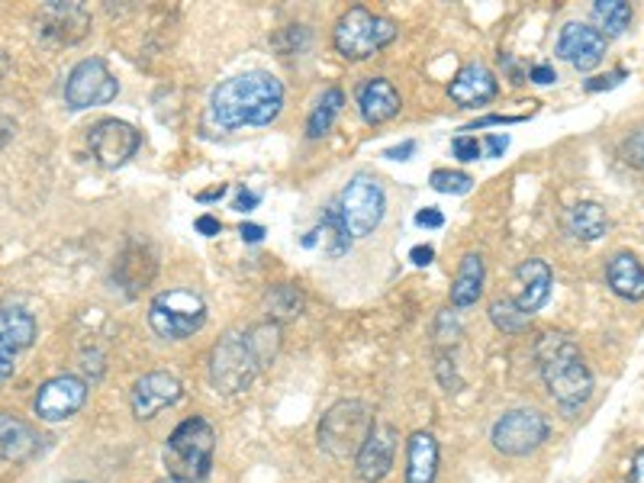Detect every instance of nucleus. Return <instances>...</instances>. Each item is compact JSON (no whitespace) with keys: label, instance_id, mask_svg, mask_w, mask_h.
Segmentation results:
<instances>
[{"label":"nucleus","instance_id":"obj_1","mask_svg":"<svg viewBox=\"0 0 644 483\" xmlns=\"http://www.w3.org/2000/svg\"><path fill=\"white\" fill-rule=\"evenodd\" d=\"M280 348V326L261 323L251 329H229L210 352V384L222 396H236L251 387L258 371L275 362Z\"/></svg>","mask_w":644,"mask_h":483},{"label":"nucleus","instance_id":"obj_2","mask_svg":"<svg viewBox=\"0 0 644 483\" xmlns=\"http://www.w3.org/2000/svg\"><path fill=\"white\" fill-rule=\"evenodd\" d=\"M284 110V85L271 71H246L226 78L210 97V120L222 129L242 126H271Z\"/></svg>","mask_w":644,"mask_h":483},{"label":"nucleus","instance_id":"obj_3","mask_svg":"<svg viewBox=\"0 0 644 483\" xmlns=\"http://www.w3.org/2000/svg\"><path fill=\"white\" fill-rule=\"evenodd\" d=\"M542 381L564 416H577L593 396V371L583 362L577 342L567 333H545L535 345Z\"/></svg>","mask_w":644,"mask_h":483},{"label":"nucleus","instance_id":"obj_4","mask_svg":"<svg viewBox=\"0 0 644 483\" xmlns=\"http://www.w3.org/2000/svg\"><path fill=\"white\" fill-rule=\"evenodd\" d=\"M216 454V428L204 416H190L165 442V471L178 483H200L210 477Z\"/></svg>","mask_w":644,"mask_h":483},{"label":"nucleus","instance_id":"obj_5","mask_svg":"<svg viewBox=\"0 0 644 483\" xmlns=\"http://www.w3.org/2000/svg\"><path fill=\"white\" fill-rule=\"evenodd\" d=\"M397 39V23L384 13H374L368 7H351L338 17L333 30V46L341 59L365 61L384 52Z\"/></svg>","mask_w":644,"mask_h":483},{"label":"nucleus","instance_id":"obj_6","mask_svg":"<svg viewBox=\"0 0 644 483\" xmlns=\"http://www.w3.org/2000/svg\"><path fill=\"white\" fill-rule=\"evenodd\" d=\"M370 425H374V413L368 403L361 400H338L336 406L326 410V416L319 420L316 438L319 448L333 454L336 461H348L361 452L365 438H368Z\"/></svg>","mask_w":644,"mask_h":483},{"label":"nucleus","instance_id":"obj_7","mask_svg":"<svg viewBox=\"0 0 644 483\" xmlns=\"http://www.w3.org/2000/svg\"><path fill=\"white\" fill-rule=\"evenodd\" d=\"M204 323H207V303L197 290H185V287L161 290L149 306V326L158 338H168V342L190 338L204 329Z\"/></svg>","mask_w":644,"mask_h":483},{"label":"nucleus","instance_id":"obj_8","mask_svg":"<svg viewBox=\"0 0 644 483\" xmlns=\"http://www.w3.org/2000/svg\"><path fill=\"white\" fill-rule=\"evenodd\" d=\"M384 210H387L384 187L370 175H355L338 197V213H341V223H345L351 239L370 236L380 226Z\"/></svg>","mask_w":644,"mask_h":483},{"label":"nucleus","instance_id":"obj_9","mask_svg":"<svg viewBox=\"0 0 644 483\" xmlns=\"http://www.w3.org/2000/svg\"><path fill=\"white\" fill-rule=\"evenodd\" d=\"M552 435V425H548V416L538 413V410H528V406H519V410H509L503 413L491 432L493 448L506 457H525V454L538 452Z\"/></svg>","mask_w":644,"mask_h":483},{"label":"nucleus","instance_id":"obj_10","mask_svg":"<svg viewBox=\"0 0 644 483\" xmlns=\"http://www.w3.org/2000/svg\"><path fill=\"white\" fill-rule=\"evenodd\" d=\"M120 85L117 78L110 75L107 61L103 59H85L78 61L65 81V103L71 110H91V107H103L110 100H117Z\"/></svg>","mask_w":644,"mask_h":483},{"label":"nucleus","instance_id":"obj_11","mask_svg":"<svg viewBox=\"0 0 644 483\" xmlns=\"http://www.w3.org/2000/svg\"><path fill=\"white\" fill-rule=\"evenodd\" d=\"M88 30H91V13L81 3L49 0L36 17V32L52 46H75L88 36Z\"/></svg>","mask_w":644,"mask_h":483},{"label":"nucleus","instance_id":"obj_12","mask_svg":"<svg viewBox=\"0 0 644 483\" xmlns=\"http://www.w3.org/2000/svg\"><path fill=\"white\" fill-rule=\"evenodd\" d=\"M85 400H88V384L75 374H59L39 387L32 406L42 423H62L85 406Z\"/></svg>","mask_w":644,"mask_h":483},{"label":"nucleus","instance_id":"obj_13","mask_svg":"<svg viewBox=\"0 0 644 483\" xmlns=\"http://www.w3.org/2000/svg\"><path fill=\"white\" fill-rule=\"evenodd\" d=\"M181 396H185V384L171 371H149L132 384V416L139 423H149L161 410L175 406Z\"/></svg>","mask_w":644,"mask_h":483},{"label":"nucleus","instance_id":"obj_14","mask_svg":"<svg viewBox=\"0 0 644 483\" xmlns=\"http://www.w3.org/2000/svg\"><path fill=\"white\" fill-rule=\"evenodd\" d=\"M397 428L390 423L370 425L368 438L361 445V452L355 454V474L361 483H380L390 471H394V457H397Z\"/></svg>","mask_w":644,"mask_h":483},{"label":"nucleus","instance_id":"obj_15","mask_svg":"<svg viewBox=\"0 0 644 483\" xmlns=\"http://www.w3.org/2000/svg\"><path fill=\"white\" fill-rule=\"evenodd\" d=\"M36 342V319L20 306L0 309V384L13 377L20 355Z\"/></svg>","mask_w":644,"mask_h":483},{"label":"nucleus","instance_id":"obj_16","mask_svg":"<svg viewBox=\"0 0 644 483\" xmlns=\"http://www.w3.org/2000/svg\"><path fill=\"white\" fill-rule=\"evenodd\" d=\"M88 142H91L93 158H97L103 168H120V165H126V161L139 151L142 136H139L136 126H129L126 120H100L91 129Z\"/></svg>","mask_w":644,"mask_h":483},{"label":"nucleus","instance_id":"obj_17","mask_svg":"<svg viewBox=\"0 0 644 483\" xmlns=\"http://www.w3.org/2000/svg\"><path fill=\"white\" fill-rule=\"evenodd\" d=\"M606 46L610 39L596 27H586V23H567L561 36H557V59H564L567 65H574L577 71H593L600 61L606 59Z\"/></svg>","mask_w":644,"mask_h":483},{"label":"nucleus","instance_id":"obj_18","mask_svg":"<svg viewBox=\"0 0 644 483\" xmlns=\"http://www.w3.org/2000/svg\"><path fill=\"white\" fill-rule=\"evenodd\" d=\"M496 93H499L496 75H493L487 65H480V61L464 65L458 75L452 78V85H448V97H452L458 107H470V110L491 103Z\"/></svg>","mask_w":644,"mask_h":483},{"label":"nucleus","instance_id":"obj_19","mask_svg":"<svg viewBox=\"0 0 644 483\" xmlns=\"http://www.w3.org/2000/svg\"><path fill=\"white\" fill-rule=\"evenodd\" d=\"M42 452V435L17 413H0V461L23 464Z\"/></svg>","mask_w":644,"mask_h":483},{"label":"nucleus","instance_id":"obj_20","mask_svg":"<svg viewBox=\"0 0 644 483\" xmlns=\"http://www.w3.org/2000/svg\"><path fill=\"white\" fill-rule=\"evenodd\" d=\"M516 284H519V294H516L513 300L519 303L522 313H528V316L538 313V309L548 303V297H552V265L542 262V258H525L519 268H516Z\"/></svg>","mask_w":644,"mask_h":483},{"label":"nucleus","instance_id":"obj_21","mask_svg":"<svg viewBox=\"0 0 644 483\" xmlns=\"http://www.w3.org/2000/svg\"><path fill=\"white\" fill-rule=\"evenodd\" d=\"M399 91L394 88V81L387 78H368L361 88H358V110H361V120L368 126H384L399 114Z\"/></svg>","mask_w":644,"mask_h":483},{"label":"nucleus","instance_id":"obj_22","mask_svg":"<svg viewBox=\"0 0 644 483\" xmlns=\"http://www.w3.org/2000/svg\"><path fill=\"white\" fill-rule=\"evenodd\" d=\"M438 438L419 428L406 442V474L403 483H435L438 477Z\"/></svg>","mask_w":644,"mask_h":483},{"label":"nucleus","instance_id":"obj_23","mask_svg":"<svg viewBox=\"0 0 644 483\" xmlns=\"http://www.w3.org/2000/svg\"><path fill=\"white\" fill-rule=\"evenodd\" d=\"M606 280L613 287L615 297L638 303L644 300V268L632 252H618L606 265Z\"/></svg>","mask_w":644,"mask_h":483},{"label":"nucleus","instance_id":"obj_24","mask_svg":"<svg viewBox=\"0 0 644 483\" xmlns=\"http://www.w3.org/2000/svg\"><path fill=\"white\" fill-rule=\"evenodd\" d=\"M606 229H610V216L593 200H581V204H574L571 210L564 213V233L574 236V239L596 241L606 236Z\"/></svg>","mask_w":644,"mask_h":483},{"label":"nucleus","instance_id":"obj_25","mask_svg":"<svg viewBox=\"0 0 644 483\" xmlns=\"http://www.w3.org/2000/svg\"><path fill=\"white\" fill-rule=\"evenodd\" d=\"M484 294V258L477 252H467L460 258L458 274H455V284H452V306L464 309V306H474Z\"/></svg>","mask_w":644,"mask_h":483},{"label":"nucleus","instance_id":"obj_26","mask_svg":"<svg viewBox=\"0 0 644 483\" xmlns=\"http://www.w3.org/2000/svg\"><path fill=\"white\" fill-rule=\"evenodd\" d=\"M265 313H268V323H294L307 313V294L300 290V284H275L268 294H265Z\"/></svg>","mask_w":644,"mask_h":483},{"label":"nucleus","instance_id":"obj_27","mask_svg":"<svg viewBox=\"0 0 644 483\" xmlns=\"http://www.w3.org/2000/svg\"><path fill=\"white\" fill-rule=\"evenodd\" d=\"M323 241V252L329 255V258H341L348 248H351V236H348V229H345V223H341V213H338V204H333L326 216H323V223L304 236V245L313 248V245H319Z\"/></svg>","mask_w":644,"mask_h":483},{"label":"nucleus","instance_id":"obj_28","mask_svg":"<svg viewBox=\"0 0 644 483\" xmlns=\"http://www.w3.org/2000/svg\"><path fill=\"white\" fill-rule=\"evenodd\" d=\"M146 258H152L149 255V248L146 245H129L123 255H120V262H117V280L123 284L129 294H136V290H142L149 280L155 277V265H146V268H139V262H146Z\"/></svg>","mask_w":644,"mask_h":483},{"label":"nucleus","instance_id":"obj_29","mask_svg":"<svg viewBox=\"0 0 644 483\" xmlns=\"http://www.w3.org/2000/svg\"><path fill=\"white\" fill-rule=\"evenodd\" d=\"M341 107H345V93H341V88H326L323 97L316 100V107H313V114H309V120H307L309 139H323V136H329V129L336 126Z\"/></svg>","mask_w":644,"mask_h":483},{"label":"nucleus","instance_id":"obj_30","mask_svg":"<svg viewBox=\"0 0 644 483\" xmlns=\"http://www.w3.org/2000/svg\"><path fill=\"white\" fill-rule=\"evenodd\" d=\"M593 20L603 36H622L632 23V3L625 0H596L593 3Z\"/></svg>","mask_w":644,"mask_h":483},{"label":"nucleus","instance_id":"obj_31","mask_svg":"<svg viewBox=\"0 0 644 483\" xmlns=\"http://www.w3.org/2000/svg\"><path fill=\"white\" fill-rule=\"evenodd\" d=\"M491 319L499 333H509V335L525 333V329H528V323H532V316H528V313H522L519 303L513 300V297H499V300H493Z\"/></svg>","mask_w":644,"mask_h":483},{"label":"nucleus","instance_id":"obj_32","mask_svg":"<svg viewBox=\"0 0 644 483\" xmlns=\"http://www.w3.org/2000/svg\"><path fill=\"white\" fill-rule=\"evenodd\" d=\"M460 335H464V329H460L458 313H452V309H442V313L435 316V329H432V338H435V345H438V348L445 352V348L458 345Z\"/></svg>","mask_w":644,"mask_h":483},{"label":"nucleus","instance_id":"obj_33","mask_svg":"<svg viewBox=\"0 0 644 483\" xmlns=\"http://www.w3.org/2000/svg\"><path fill=\"white\" fill-rule=\"evenodd\" d=\"M429 184H432V190H438V194H455V197H460V194H467V190H470L474 178H470V175H464V171L438 168V171H432Z\"/></svg>","mask_w":644,"mask_h":483},{"label":"nucleus","instance_id":"obj_34","mask_svg":"<svg viewBox=\"0 0 644 483\" xmlns=\"http://www.w3.org/2000/svg\"><path fill=\"white\" fill-rule=\"evenodd\" d=\"M307 42H309L307 27H287V30L275 32V39H271V46H275L284 59H287V56H297Z\"/></svg>","mask_w":644,"mask_h":483},{"label":"nucleus","instance_id":"obj_35","mask_svg":"<svg viewBox=\"0 0 644 483\" xmlns=\"http://www.w3.org/2000/svg\"><path fill=\"white\" fill-rule=\"evenodd\" d=\"M622 161L628 165V168H635V171H644V126L642 129H635L632 136H625V142H622Z\"/></svg>","mask_w":644,"mask_h":483},{"label":"nucleus","instance_id":"obj_36","mask_svg":"<svg viewBox=\"0 0 644 483\" xmlns=\"http://www.w3.org/2000/svg\"><path fill=\"white\" fill-rule=\"evenodd\" d=\"M435 377H438V384H442L445 391L458 393L460 377H458V371H455V362H452V355H448V352H438V355H435Z\"/></svg>","mask_w":644,"mask_h":483},{"label":"nucleus","instance_id":"obj_37","mask_svg":"<svg viewBox=\"0 0 644 483\" xmlns=\"http://www.w3.org/2000/svg\"><path fill=\"white\" fill-rule=\"evenodd\" d=\"M452 151H455V158H460V161H477V158L484 155V146H480L477 136H458V139L452 142Z\"/></svg>","mask_w":644,"mask_h":483},{"label":"nucleus","instance_id":"obj_38","mask_svg":"<svg viewBox=\"0 0 644 483\" xmlns=\"http://www.w3.org/2000/svg\"><path fill=\"white\" fill-rule=\"evenodd\" d=\"M81 371L91 374L93 381H100V377H103V355H100L97 348H91V352L85 348V352H81Z\"/></svg>","mask_w":644,"mask_h":483},{"label":"nucleus","instance_id":"obj_39","mask_svg":"<svg viewBox=\"0 0 644 483\" xmlns=\"http://www.w3.org/2000/svg\"><path fill=\"white\" fill-rule=\"evenodd\" d=\"M416 226H423V229H442V226H445V216H442V210H435V207H426V210L416 213Z\"/></svg>","mask_w":644,"mask_h":483},{"label":"nucleus","instance_id":"obj_40","mask_svg":"<svg viewBox=\"0 0 644 483\" xmlns=\"http://www.w3.org/2000/svg\"><path fill=\"white\" fill-rule=\"evenodd\" d=\"M528 81H535V85H554L557 81V71H554L552 65H532L528 68Z\"/></svg>","mask_w":644,"mask_h":483},{"label":"nucleus","instance_id":"obj_41","mask_svg":"<svg viewBox=\"0 0 644 483\" xmlns=\"http://www.w3.org/2000/svg\"><path fill=\"white\" fill-rule=\"evenodd\" d=\"M625 81V71H613V75H606V78H593V81H586V91H610L615 85H622Z\"/></svg>","mask_w":644,"mask_h":483},{"label":"nucleus","instance_id":"obj_42","mask_svg":"<svg viewBox=\"0 0 644 483\" xmlns=\"http://www.w3.org/2000/svg\"><path fill=\"white\" fill-rule=\"evenodd\" d=\"M487 155L491 158H503V151L509 149V136H499V132H493V136H487Z\"/></svg>","mask_w":644,"mask_h":483},{"label":"nucleus","instance_id":"obj_43","mask_svg":"<svg viewBox=\"0 0 644 483\" xmlns=\"http://www.w3.org/2000/svg\"><path fill=\"white\" fill-rule=\"evenodd\" d=\"M522 120H525V117H499V114H491V117H484V120L464 126V132H474V129H484V126H499V122H522Z\"/></svg>","mask_w":644,"mask_h":483},{"label":"nucleus","instance_id":"obj_44","mask_svg":"<svg viewBox=\"0 0 644 483\" xmlns=\"http://www.w3.org/2000/svg\"><path fill=\"white\" fill-rule=\"evenodd\" d=\"M194 226H197V233H200V236H219V233H222V223H219L216 216H200Z\"/></svg>","mask_w":644,"mask_h":483},{"label":"nucleus","instance_id":"obj_45","mask_svg":"<svg viewBox=\"0 0 644 483\" xmlns=\"http://www.w3.org/2000/svg\"><path fill=\"white\" fill-rule=\"evenodd\" d=\"M432 258H435V248H432V245H416V248L409 252V262H413V265H419V268L432 265Z\"/></svg>","mask_w":644,"mask_h":483},{"label":"nucleus","instance_id":"obj_46","mask_svg":"<svg viewBox=\"0 0 644 483\" xmlns=\"http://www.w3.org/2000/svg\"><path fill=\"white\" fill-rule=\"evenodd\" d=\"M628 483H644V448L635 452L632 457V467H628Z\"/></svg>","mask_w":644,"mask_h":483},{"label":"nucleus","instance_id":"obj_47","mask_svg":"<svg viewBox=\"0 0 644 483\" xmlns=\"http://www.w3.org/2000/svg\"><path fill=\"white\" fill-rule=\"evenodd\" d=\"M499 61H503V68L509 71V78H513V85H522V81L528 78V75H525V71H522V68H519V61L513 59V56H499Z\"/></svg>","mask_w":644,"mask_h":483},{"label":"nucleus","instance_id":"obj_48","mask_svg":"<svg viewBox=\"0 0 644 483\" xmlns=\"http://www.w3.org/2000/svg\"><path fill=\"white\" fill-rule=\"evenodd\" d=\"M413 151H416V142H399V146H394V149L384 151V158H390V161H406Z\"/></svg>","mask_w":644,"mask_h":483},{"label":"nucleus","instance_id":"obj_49","mask_svg":"<svg viewBox=\"0 0 644 483\" xmlns=\"http://www.w3.org/2000/svg\"><path fill=\"white\" fill-rule=\"evenodd\" d=\"M13 132H17V122L10 120V117H7V114L0 110V149H3V146H7V142L13 139Z\"/></svg>","mask_w":644,"mask_h":483},{"label":"nucleus","instance_id":"obj_50","mask_svg":"<svg viewBox=\"0 0 644 483\" xmlns=\"http://www.w3.org/2000/svg\"><path fill=\"white\" fill-rule=\"evenodd\" d=\"M258 207V194H251V190H242L239 197H236V210L239 213H248Z\"/></svg>","mask_w":644,"mask_h":483},{"label":"nucleus","instance_id":"obj_51","mask_svg":"<svg viewBox=\"0 0 644 483\" xmlns=\"http://www.w3.org/2000/svg\"><path fill=\"white\" fill-rule=\"evenodd\" d=\"M242 239L246 241H261L265 239V226H258V223H242Z\"/></svg>","mask_w":644,"mask_h":483},{"label":"nucleus","instance_id":"obj_52","mask_svg":"<svg viewBox=\"0 0 644 483\" xmlns=\"http://www.w3.org/2000/svg\"><path fill=\"white\" fill-rule=\"evenodd\" d=\"M226 190H229V187H226V184H219V187L207 190V194H197V200H200V204H214V200H222V197H226Z\"/></svg>","mask_w":644,"mask_h":483},{"label":"nucleus","instance_id":"obj_53","mask_svg":"<svg viewBox=\"0 0 644 483\" xmlns=\"http://www.w3.org/2000/svg\"><path fill=\"white\" fill-rule=\"evenodd\" d=\"M165 483H178V481H165Z\"/></svg>","mask_w":644,"mask_h":483}]
</instances>
